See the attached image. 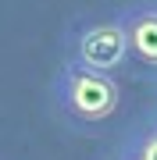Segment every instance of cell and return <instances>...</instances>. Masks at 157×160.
<instances>
[{
  "mask_svg": "<svg viewBox=\"0 0 157 160\" xmlns=\"http://www.w3.org/2000/svg\"><path fill=\"white\" fill-rule=\"evenodd\" d=\"M54 96L68 118L82 121V125H100V121L114 118L118 103H122V89H118L114 75L68 61L54 78Z\"/></svg>",
  "mask_w": 157,
  "mask_h": 160,
  "instance_id": "obj_1",
  "label": "cell"
},
{
  "mask_svg": "<svg viewBox=\"0 0 157 160\" xmlns=\"http://www.w3.org/2000/svg\"><path fill=\"white\" fill-rule=\"evenodd\" d=\"M128 57V36L122 18L114 22H93V25H82L75 32V61L86 64V68L107 71L114 75Z\"/></svg>",
  "mask_w": 157,
  "mask_h": 160,
  "instance_id": "obj_2",
  "label": "cell"
},
{
  "mask_svg": "<svg viewBox=\"0 0 157 160\" xmlns=\"http://www.w3.org/2000/svg\"><path fill=\"white\" fill-rule=\"evenodd\" d=\"M118 18L128 36V53L146 68H157V4H136Z\"/></svg>",
  "mask_w": 157,
  "mask_h": 160,
  "instance_id": "obj_3",
  "label": "cell"
},
{
  "mask_svg": "<svg viewBox=\"0 0 157 160\" xmlns=\"http://www.w3.org/2000/svg\"><path fill=\"white\" fill-rule=\"evenodd\" d=\"M132 160H157V125L146 128L132 146Z\"/></svg>",
  "mask_w": 157,
  "mask_h": 160,
  "instance_id": "obj_4",
  "label": "cell"
}]
</instances>
